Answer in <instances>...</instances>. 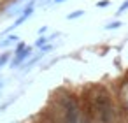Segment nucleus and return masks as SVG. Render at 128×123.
Segmentation results:
<instances>
[{
    "label": "nucleus",
    "instance_id": "f257e3e1",
    "mask_svg": "<svg viewBox=\"0 0 128 123\" xmlns=\"http://www.w3.org/2000/svg\"><path fill=\"white\" fill-rule=\"evenodd\" d=\"M95 109H96L98 119L102 123H112V119H114V104H112L110 97L105 91L95 95Z\"/></svg>",
    "mask_w": 128,
    "mask_h": 123
},
{
    "label": "nucleus",
    "instance_id": "f03ea898",
    "mask_svg": "<svg viewBox=\"0 0 128 123\" xmlns=\"http://www.w3.org/2000/svg\"><path fill=\"white\" fill-rule=\"evenodd\" d=\"M7 56H9V55H4L2 58H0V65H4V63L7 62Z\"/></svg>",
    "mask_w": 128,
    "mask_h": 123
},
{
    "label": "nucleus",
    "instance_id": "7ed1b4c3",
    "mask_svg": "<svg viewBox=\"0 0 128 123\" xmlns=\"http://www.w3.org/2000/svg\"><path fill=\"white\" fill-rule=\"evenodd\" d=\"M79 123H91V121H90L88 118H82V116H81V119H79Z\"/></svg>",
    "mask_w": 128,
    "mask_h": 123
},
{
    "label": "nucleus",
    "instance_id": "20e7f679",
    "mask_svg": "<svg viewBox=\"0 0 128 123\" xmlns=\"http://www.w3.org/2000/svg\"><path fill=\"white\" fill-rule=\"evenodd\" d=\"M118 27H119V23H112V25H109L107 28H118Z\"/></svg>",
    "mask_w": 128,
    "mask_h": 123
}]
</instances>
